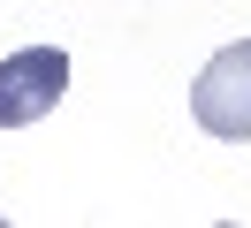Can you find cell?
I'll return each mask as SVG.
<instances>
[{
	"label": "cell",
	"mask_w": 251,
	"mask_h": 228,
	"mask_svg": "<svg viewBox=\"0 0 251 228\" xmlns=\"http://www.w3.org/2000/svg\"><path fill=\"white\" fill-rule=\"evenodd\" d=\"M69 91V53L61 46H23L0 61V129H31L61 106Z\"/></svg>",
	"instance_id": "2"
},
{
	"label": "cell",
	"mask_w": 251,
	"mask_h": 228,
	"mask_svg": "<svg viewBox=\"0 0 251 228\" xmlns=\"http://www.w3.org/2000/svg\"><path fill=\"white\" fill-rule=\"evenodd\" d=\"M190 114L205 137H251V38L221 46L190 84Z\"/></svg>",
	"instance_id": "1"
}]
</instances>
